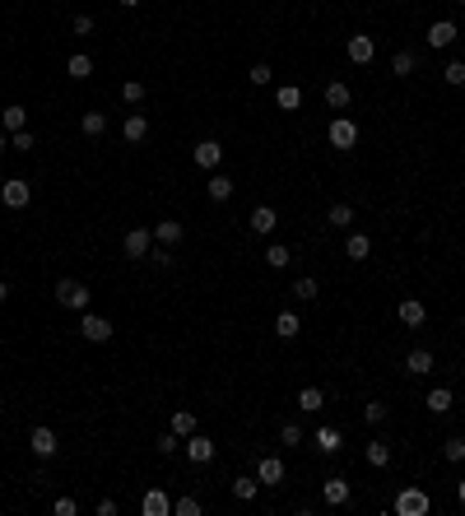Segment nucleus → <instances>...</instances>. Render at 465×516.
Wrapping results in <instances>:
<instances>
[{
    "mask_svg": "<svg viewBox=\"0 0 465 516\" xmlns=\"http://www.w3.org/2000/svg\"><path fill=\"white\" fill-rule=\"evenodd\" d=\"M149 261L159 265V270H168V265H172V252H168V247H159V252H149Z\"/></svg>",
    "mask_w": 465,
    "mask_h": 516,
    "instance_id": "8fccbe9b",
    "label": "nucleus"
},
{
    "mask_svg": "<svg viewBox=\"0 0 465 516\" xmlns=\"http://www.w3.org/2000/svg\"><path fill=\"white\" fill-rule=\"evenodd\" d=\"M451 391H446V386H433V391H428V400H424V405H428V414H446V409H451Z\"/></svg>",
    "mask_w": 465,
    "mask_h": 516,
    "instance_id": "bb28decb",
    "label": "nucleus"
},
{
    "mask_svg": "<svg viewBox=\"0 0 465 516\" xmlns=\"http://www.w3.org/2000/svg\"><path fill=\"white\" fill-rule=\"evenodd\" d=\"M247 79H251V84H256V88H266V84H270V79H275V70H270V66H266V61H256V66H251V70H247Z\"/></svg>",
    "mask_w": 465,
    "mask_h": 516,
    "instance_id": "a19ab883",
    "label": "nucleus"
},
{
    "mask_svg": "<svg viewBox=\"0 0 465 516\" xmlns=\"http://www.w3.org/2000/svg\"><path fill=\"white\" fill-rule=\"evenodd\" d=\"M182 451H187V460H191V465H209V460H214V438H205V433H191V438H182Z\"/></svg>",
    "mask_w": 465,
    "mask_h": 516,
    "instance_id": "7ed1b4c3",
    "label": "nucleus"
},
{
    "mask_svg": "<svg viewBox=\"0 0 465 516\" xmlns=\"http://www.w3.org/2000/svg\"><path fill=\"white\" fill-rule=\"evenodd\" d=\"M140 512L145 516H172V497L163 493V488H149V493L140 497Z\"/></svg>",
    "mask_w": 465,
    "mask_h": 516,
    "instance_id": "ddd939ff",
    "label": "nucleus"
},
{
    "mask_svg": "<svg viewBox=\"0 0 465 516\" xmlns=\"http://www.w3.org/2000/svg\"><path fill=\"white\" fill-rule=\"evenodd\" d=\"M367 252H372V237L367 233H345V256L349 261H367Z\"/></svg>",
    "mask_w": 465,
    "mask_h": 516,
    "instance_id": "412c9836",
    "label": "nucleus"
},
{
    "mask_svg": "<svg viewBox=\"0 0 465 516\" xmlns=\"http://www.w3.org/2000/svg\"><path fill=\"white\" fill-rule=\"evenodd\" d=\"M28 200H33V186L23 182V177L0 182V205H5V210H28Z\"/></svg>",
    "mask_w": 465,
    "mask_h": 516,
    "instance_id": "20e7f679",
    "label": "nucleus"
},
{
    "mask_svg": "<svg viewBox=\"0 0 465 516\" xmlns=\"http://www.w3.org/2000/svg\"><path fill=\"white\" fill-rule=\"evenodd\" d=\"M23 126H28V112H23L19 103H10V108L0 112V130H10L14 135V130H23Z\"/></svg>",
    "mask_w": 465,
    "mask_h": 516,
    "instance_id": "393cba45",
    "label": "nucleus"
},
{
    "mask_svg": "<svg viewBox=\"0 0 465 516\" xmlns=\"http://www.w3.org/2000/svg\"><path fill=\"white\" fill-rule=\"evenodd\" d=\"M279 442H284V447H303V423H284V428H279Z\"/></svg>",
    "mask_w": 465,
    "mask_h": 516,
    "instance_id": "37998d69",
    "label": "nucleus"
},
{
    "mask_svg": "<svg viewBox=\"0 0 465 516\" xmlns=\"http://www.w3.org/2000/svg\"><path fill=\"white\" fill-rule=\"evenodd\" d=\"M70 29L80 33V38H89V33H93V14H75V19H70Z\"/></svg>",
    "mask_w": 465,
    "mask_h": 516,
    "instance_id": "de8ad7c7",
    "label": "nucleus"
},
{
    "mask_svg": "<svg viewBox=\"0 0 465 516\" xmlns=\"http://www.w3.org/2000/svg\"><path fill=\"white\" fill-rule=\"evenodd\" d=\"M284 475H288V470H284V460H279V456H261V460H256L261 488H279V484H284Z\"/></svg>",
    "mask_w": 465,
    "mask_h": 516,
    "instance_id": "6e6552de",
    "label": "nucleus"
},
{
    "mask_svg": "<svg viewBox=\"0 0 465 516\" xmlns=\"http://www.w3.org/2000/svg\"><path fill=\"white\" fill-rule=\"evenodd\" d=\"M442 79H446L451 88H461V84H465V66H461V61H446V66H442Z\"/></svg>",
    "mask_w": 465,
    "mask_h": 516,
    "instance_id": "79ce46f5",
    "label": "nucleus"
},
{
    "mask_svg": "<svg viewBox=\"0 0 465 516\" xmlns=\"http://www.w3.org/2000/svg\"><path fill=\"white\" fill-rule=\"evenodd\" d=\"M89 284H80V279H61L56 284V302L61 307H70V312H89Z\"/></svg>",
    "mask_w": 465,
    "mask_h": 516,
    "instance_id": "f257e3e1",
    "label": "nucleus"
},
{
    "mask_svg": "<svg viewBox=\"0 0 465 516\" xmlns=\"http://www.w3.org/2000/svg\"><path fill=\"white\" fill-rule=\"evenodd\" d=\"M205 195H209V200H214V205L233 200V177H224V172H219V167H214V172H209V182H205Z\"/></svg>",
    "mask_w": 465,
    "mask_h": 516,
    "instance_id": "f3484780",
    "label": "nucleus"
},
{
    "mask_svg": "<svg viewBox=\"0 0 465 516\" xmlns=\"http://www.w3.org/2000/svg\"><path fill=\"white\" fill-rule=\"evenodd\" d=\"M247 228H251V233H261V237H270V233L279 228L275 205H256V210H251V219H247Z\"/></svg>",
    "mask_w": 465,
    "mask_h": 516,
    "instance_id": "f8f14e48",
    "label": "nucleus"
},
{
    "mask_svg": "<svg viewBox=\"0 0 465 516\" xmlns=\"http://www.w3.org/2000/svg\"><path fill=\"white\" fill-rule=\"evenodd\" d=\"M256 493H261V479H256V475H242V479H233V497H238V502H251Z\"/></svg>",
    "mask_w": 465,
    "mask_h": 516,
    "instance_id": "cd10ccee",
    "label": "nucleus"
},
{
    "mask_svg": "<svg viewBox=\"0 0 465 516\" xmlns=\"http://www.w3.org/2000/svg\"><path fill=\"white\" fill-rule=\"evenodd\" d=\"M172 516H200V497H177V502H172Z\"/></svg>",
    "mask_w": 465,
    "mask_h": 516,
    "instance_id": "c03bdc74",
    "label": "nucleus"
},
{
    "mask_svg": "<svg viewBox=\"0 0 465 516\" xmlns=\"http://www.w3.org/2000/svg\"><path fill=\"white\" fill-rule=\"evenodd\" d=\"M326 224H330V228H349V224H354V210H349V205H330V210H326Z\"/></svg>",
    "mask_w": 465,
    "mask_h": 516,
    "instance_id": "e433bc0d",
    "label": "nucleus"
},
{
    "mask_svg": "<svg viewBox=\"0 0 465 516\" xmlns=\"http://www.w3.org/2000/svg\"><path fill=\"white\" fill-rule=\"evenodd\" d=\"M321 497H326V507H345L349 497H354V488H349L345 475H330L326 484H321Z\"/></svg>",
    "mask_w": 465,
    "mask_h": 516,
    "instance_id": "9b49d317",
    "label": "nucleus"
},
{
    "mask_svg": "<svg viewBox=\"0 0 465 516\" xmlns=\"http://www.w3.org/2000/svg\"><path fill=\"white\" fill-rule=\"evenodd\" d=\"M400 321H405V326H424L428 321V307L419 298H400Z\"/></svg>",
    "mask_w": 465,
    "mask_h": 516,
    "instance_id": "5701e85b",
    "label": "nucleus"
},
{
    "mask_svg": "<svg viewBox=\"0 0 465 516\" xmlns=\"http://www.w3.org/2000/svg\"><path fill=\"white\" fill-rule=\"evenodd\" d=\"M317 293H321V284L312 279V274H303V279H293V298H307V302H312Z\"/></svg>",
    "mask_w": 465,
    "mask_h": 516,
    "instance_id": "58836bf2",
    "label": "nucleus"
},
{
    "mask_svg": "<svg viewBox=\"0 0 465 516\" xmlns=\"http://www.w3.org/2000/svg\"><path fill=\"white\" fill-rule=\"evenodd\" d=\"M28 451H33V456H38V460H51V456H56V451H61L56 433H51L47 423H38V428L28 433Z\"/></svg>",
    "mask_w": 465,
    "mask_h": 516,
    "instance_id": "0eeeda50",
    "label": "nucleus"
},
{
    "mask_svg": "<svg viewBox=\"0 0 465 516\" xmlns=\"http://www.w3.org/2000/svg\"><path fill=\"white\" fill-rule=\"evenodd\" d=\"M117 512H121V507L112 502V497H103V502H98V516H117Z\"/></svg>",
    "mask_w": 465,
    "mask_h": 516,
    "instance_id": "3c124183",
    "label": "nucleus"
},
{
    "mask_svg": "<svg viewBox=\"0 0 465 516\" xmlns=\"http://www.w3.org/2000/svg\"><path fill=\"white\" fill-rule=\"evenodd\" d=\"M80 130H84V135H89V140H98V135H103V130H108V117H103V112H84V121H80Z\"/></svg>",
    "mask_w": 465,
    "mask_h": 516,
    "instance_id": "f704fd0d",
    "label": "nucleus"
},
{
    "mask_svg": "<svg viewBox=\"0 0 465 516\" xmlns=\"http://www.w3.org/2000/svg\"><path fill=\"white\" fill-rule=\"evenodd\" d=\"M145 135H149V117L145 112H130V117L121 121V140H126V145H140Z\"/></svg>",
    "mask_w": 465,
    "mask_h": 516,
    "instance_id": "dca6fc26",
    "label": "nucleus"
},
{
    "mask_svg": "<svg viewBox=\"0 0 465 516\" xmlns=\"http://www.w3.org/2000/svg\"><path fill=\"white\" fill-rule=\"evenodd\" d=\"M121 5H126V10H135V5H140V0H121Z\"/></svg>",
    "mask_w": 465,
    "mask_h": 516,
    "instance_id": "6e6d98bb",
    "label": "nucleus"
},
{
    "mask_svg": "<svg viewBox=\"0 0 465 516\" xmlns=\"http://www.w3.org/2000/svg\"><path fill=\"white\" fill-rule=\"evenodd\" d=\"M312 442H317V451H321V456H335V451L345 447V433H340V428H330V423H321V428L312 433Z\"/></svg>",
    "mask_w": 465,
    "mask_h": 516,
    "instance_id": "4468645a",
    "label": "nucleus"
},
{
    "mask_svg": "<svg viewBox=\"0 0 465 516\" xmlns=\"http://www.w3.org/2000/svg\"><path fill=\"white\" fill-rule=\"evenodd\" d=\"M51 512H56V516H75V512H80V502H75V497H56Z\"/></svg>",
    "mask_w": 465,
    "mask_h": 516,
    "instance_id": "09e8293b",
    "label": "nucleus"
},
{
    "mask_svg": "<svg viewBox=\"0 0 465 516\" xmlns=\"http://www.w3.org/2000/svg\"><path fill=\"white\" fill-rule=\"evenodd\" d=\"M66 75H70V79H89V75H93V61L84 56V51H75V56L66 61Z\"/></svg>",
    "mask_w": 465,
    "mask_h": 516,
    "instance_id": "7c9ffc66",
    "label": "nucleus"
},
{
    "mask_svg": "<svg viewBox=\"0 0 465 516\" xmlns=\"http://www.w3.org/2000/svg\"><path fill=\"white\" fill-rule=\"evenodd\" d=\"M121 103H126V108H140V103H145V84H140V79H126V84H121Z\"/></svg>",
    "mask_w": 465,
    "mask_h": 516,
    "instance_id": "c9c22d12",
    "label": "nucleus"
},
{
    "mask_svg": "<svg viewBox=\"0 0 465 516\" xmlns=\"http://www.w3.org/2000/svg\"><path fill=\"white\" fill-rule=\"evenodd\" d=\"M442 456H446V460H451V465H461V460H465V442H461V438H446V447H442Z\"/></svg>",
    "mask_w": 465,
    "mask_h": 516,
    "instance_id": "a18cd8bd",
    "label": "nucleus"
},
{
    "mask_svg": "<svg viewBox=\"0 0 465 516\" xmlns=\"http://www.w3.org/2000/svg\"><path fill=\"white\" fill-rule=\"evenodd\" d=\"M288 261H293V256H288V247H279V242H275V247L266 252V265H270V270H284Z\"/></svg>",
    "mask_w": 465,
    "mask_h": 516,
    "instance_id": "ea45409f",
    "label": "nucleus"
},
{
    "mask_svg": "<svg viewBox=\"0 0 465 516\" xmlns=\"http://www.w3.org/2000/svg\"><path fill=\"white\" fill-rule=\"evenodd\" d=\"M345 56H349V61H354V66H367V61H372V56H377V42H372V38H367V33H354V38H349V42H345Z\"/></svg>",
    "mask_w": 465,
    "mask_h": 516,
    "instance_id": "9d476101",
    "label": "nucleus"
},
{
    "mask_svg": "<svg viewBox=\"0 0 465 516\" xmlns=\"http://www.w3.org/2000/svg\"><path fill=\"white\" fill-rule=\"evenodd\" d=\"M219 163H224V145H219V140H200V145H196V167L214 172Z\"/></svg>",
    "mask_w": 465,
    "mask_h": 516,
    "instance_id": "2eb2a0df",
    "label": "nucleus"
},
{
    "mask_svg": "<svg viewBox=\"0 0 465 516\" xmlns=\"http://www.w3.org/2000/svg\"><path fill=\"white\" fill-rule=\"evenodd\" d=\"M414 66H419L414 51H396V56H391V75H396V79H409V75H414Z\"/></svg>",
    "mask_w": 465,
    "mask_h": 516,
    "instance_id": "c756f323",
    "label": "nucleus"
},
{
    "mask_svg": "<svg viewBox=\"0 0 465 516\" xmlns=\"http://www.w3.org/2000/svg\"><path fill=\"white\" fill-rule=\"evenodd\" d=\"M349 103H354L349 84H345V79H330V84H326V108H330V112H345Z\"/></svg>",
    "mask_w": 465,
    "mask_h": 516,
    "instance_id": "6ab92c4d",
    "label": "nucleus"
},
{
    "mask_svg": "<svg viewBox=\"0 0 465 516\" xmlns=\"http://www.w3.org/2000/svg\"><path fill=\"white\" fill-rule=\"evenodd\" d=\"M456 502L465 507V479H461V484H456Z\"/></svg>",
    "mask_w": 465,
    "mask_h": 516,
    "instance_id": "603ef678",
    "label": "nucleus"
},
{
    "mask_svg": "<svg viewBox=\"0 0 465 516\" xmlns=\"http://www.w3.org/2000/svg\"><path fill=\"white\" fill-rule=\"evenodd\" d=\"M321 405H326V391H321V386H303V391H298V409H307V414H317Z\"/></svg>",
    "mask_w": 465,
    "mask_h": 516,
    "instance_id": "a878e982",
    "label": "nucleus"
},
{
    "mask_svg": "<svg viewBox=\"0 0 465 516\" xmlns=\"http://www.w3.org/2000/svg\"><path fill=\"white\" fill-rule=\"evenodd\" d=\"M298 331H303V321H298L293 312H279L275 316V335H279V340H298Z\"/></svg>",
    "mask_w": 465,
    "mask_h": 516,
    "instance_id": "c85d7f7f",
    "label": "nucleus"
},
{
    "mask_svg": "<svg viewBox=\"0 0 465 516\" xmlns=\"http://www.w3.org/2000/svg\"><path fill=\"white\" fill-rule=\"evenodd\" d=\"M172 433L191 438V433H196V414H191V409H172Z\"/></svg>",
    "mask_w": 465,
    "mask_h": 516,
    "instance_id": "2f4dec72",
    "label": "nucleus"
},
{
    "mask_svg": "<svg viewBox=\"0 0 465 516\" xmlns=\"http://www.w3.org/2000/svg\"><path fill=\"white\" fill-rule=\"evenodd\" d=\"M121 252H126L130 261H149V252H154V228H130V233L121 237Z\"/></svg>",
    "mask_w": 465,
    "mask_h": 516,
    "instance_id": "39448f33",
    "label": "nucleus"
},
{
    "mask_svg": "<svg viewBox=\"0 0 465 516\" xmlns=\"http://www.w3.org/2000/svg\"><path fill=\"white\" fill-rule=\"evenodd\" d=\"M80 335H84L89 344H108V340H112V321H108V316H93V312H84Z\"/></svg>",
    "mask_w": 465,
    "mask_h": 516,
    "instance_id": "1a4fd4ad",
    "label": "nucleus"
},
{
    "mask_svg": "<svg viewBox=\"0 0 465 516\" xmlns=\"http://www.w3.org/2000/svg\"><path fill=\"white\" fill-rule=\"evenodd\" d=\"M433 512V497L424 488H400L396 493V516H428Z\"/></svg>",
    "mask_w": 465,
    "mask_h": 516,
    "instance_id": "f03ea898",
    "label": "nucleus"
},
{
    "mask_svg": "<svg viewBox=\"0 0 465 516\" xmlns=\"http://www.w3.org/2000/svg\"><path fill=\"white\" fill-rule=\"evenodd\" d=\"M456 42V19H437L433 29H428V47H437V51H446Z\"/></svg>",
    "mask_w": 465,
    "mask_h": 516,
    "instance_id": "a211bd4d",
    "label": "nucleus"
},
{
    "mask_svg": "<svg viewBox=\"0 0 465 516\" xmlns=\"http://www.w3.org/2000/svg\"><path fill=\"white\" fill-rule=\"evenodd\" d=\"M5 149H10V130H0V154H5Z\"/></svg>",
    "mask_w": 465,
    "mask_h": 516,
    "instance_id": "864d4df0",
    "label": "nucleus"
},
{
    "mask_svg": "<svg viewBox=\"0 0 465 516\" xmlns=\"http://www.w3.org/2000/svg\"><path fill=\"white\" fill-rule=\"evenodd\" d=\"M33 145H38V135H33L28 126H23V130H14V135H10V149H14V154H33Z\"/></svg>",
    "mask_w": 465,
    "mask_h": 516,
    "instance_id": "4c0bfd02",
    "label": "nucleus"
},
{
    "mask_svg": "<svg viewBox=\"0 0 465 516\" xmlns=\"http://www.w3.org/2000/svg\"><path fill=\"white\" fill-rule=\"evenodd\" d=\"M405 372H414V377L433 372V349H409L405 354Z\"/></svg>",
    "mask_w": 465,
    "mask_h": 516,
    "instance_id": "b1692460",
    "label": "nucleus"
},
{
    "mask_svg": "<svg viewBox=\"0 0 465 516\" xmlns=\"http://www.w3.org/2000/svg\"><path fill=\"white\" fill-rule=\"evenodd\" d=\"M461 88H465V84H461Z\"/></svg>",
    "mask_w": 465,
    "mask_h": 516,
    "instance_id": "4d7b16f0",
    "label": "nucleus"
},
{
    "mask_svg": "<svg viewBox=\"0 0 465 516\" xmlns=\"http://www.w3.org/2000/svg\"><path fill=\"white\" fill-rule=\"evenodd\" d=\"M275 103H279V112H298V103H303V93H298L293 84H284V88H275Z\"/></svg>",
    "mask_w": 465,
    "mask_h": 516,
    "instance_id": "72a5a7b5",
    "label": "nucleus"
},
{
    "mask_svg": "<svg viewBox=\"0 0 465 516\" xmlns=\"http://www.w3.org/2000/svg\"><path fill=\"white\" fill-rule=\"evenodd\" d=\"M5 298H10V284H5V279H0V302H5Z\"/></svg>",
    "mask_w": 465,
    "mask_h": 516,
    "instance_id": "5fc2aeb1",
    "label": "nucleus"
},
{
    "mask_svg": "<svg viewBox=\"0 0 465 516\" xmlns=\"http://www.w3.org/2000/svg\"><path fill=\"white\" fill-rule=\"evenodd\" d=\"M172 451H182V438L177 433H163L159 438V456H172Z\"/></svg>",
    "mask_w": 465,
    "mask_h": 516,
    "instance_id": "49530a36",
    "label": "nucleus"
},
{
    "mask_svg": "<svg viewBox=\"0 0 465 516\" xmlns=\"http://www.w3.org/2000/svg\"><path fill=\"white\" fill-rule=\"evenodd\" d=\"M386 414H391V409H386L382 400H367V405H363V423H367V428H382Z\"/></svg>",
    "mask_w": 465,
    "mask_h": 516,
    "instance_id": "473e14b6",
    "label": "nucleus"
},
{
    "mask_svg": "<svg viewBox=\"0 0 465 516\" xmlns=\"http://www.w3.org/2000/svg\"><path fill=\"white\" fill-rule=\"evenodd\" d=\"M363 460H367L372 470H386V465H391V447H386L382 438H372V442L363 447Z\"/></svg>",
    "mask_w": 465,
    "mask_h": 516,
    "instance_id": "4be33fe9",
    "label": "nucleus"
},
{
    "mask_svg": "<svg viewBox=\"0 0 465 516\" xmlns=\"http://www.w3.org/2000/svg\"><path fill=\"white\" fill-rule=\"evenodd\" d=\"M182 233H187V228H182L177 219H163V224H154V242H159V247H177Z\"/></svg>",
    "mask_w": 465,
    "mask_h": 516,
    "instance_id": "aec40b11",
    "label": "nucleus"
},
{
    "mask_svg": "<svg viewBox=\"0 0 465 516\" xmlns=\"http://www.w3.org/2000/svg\"><path fill=\"white\" fill-rule=\"evenodd\" d=\"M326 140H330V149H354V145H358V126L345 117V112H340V117L326 126Z\"/></svg>",
    "mask_w": 465,
    "mask_h": 516,
    "instance_id": "423d86ee",
    "label": "nucleus"
}]
</instances>
